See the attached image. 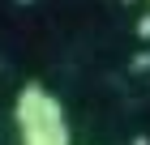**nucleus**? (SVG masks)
I'll return each instance as SVG.
<instances>
[{"mask_svg":"<svg viewBox=\"0 0 150 145\" xmlns=\"http://www.w3.org/2000/svg\"><path fill=\"white\" fill-rule=\"evenodd\" d=\"M13 124L22 132V145H73V128L64 102L39 81H26L13 98Z\"/></svg>","mask_w":150,"mask_h":145,"instance_id":"obj_1","label":"nucleus"}]
</instances>
